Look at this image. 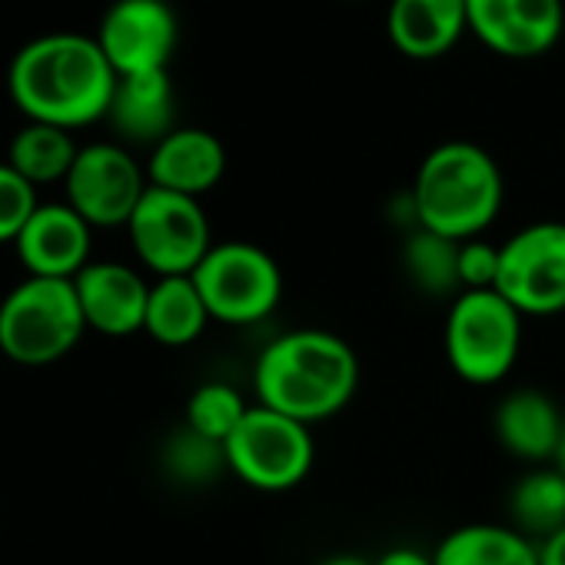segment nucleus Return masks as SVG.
<instances>
[{
  "label": "nucleus",
  "mask_w": 565,
  "mask_h": 565,
  "mask_svg": "<svg viewBox=\"0 0 565 565\" xmlns=\"http://www.w3.org/2000/svg\"><path fill=\"white\" fill-rule=\"evenodd\" d=\"M373 565H436V558H433V552L399 545V548H390L380 558H373Z\"/></svg>",
  "instance_id": "28"
},
{
  "label": "nucleus",
  "mask_w": 565,
  "mask_h": 565,
  "mask_svg": "<svg viewBox=\"0 0 565 565\" xmlns=\"http://www.w3.org/2000/svg\"><path fill=\"white\" fill-rule=\"evenodd\" d=\"M38 206V186L28 183L8 160L0 163V243H14Z\"/></svg>",
  "instance_id": "26"
},
{
  "label": "nucleus",
  "mask_w": 565,
  "mask_h": 565,
  "mask_svg": "<svg viewBox=\"0 0 565 565\" xmlns=\"http://www.w3.org/2000/svg\"><path fill=\"white\" fill-rule=\"evenodd\" d=\"M320 565H373V558H363V555H330Z\"/></svg>",
  "instance_id": "30"
},
{
  "label": "nucleus",
  "mask_w": 565,
  "mask_h": 565,
  "mask_svg": "<svg viewBox=\"0 0 565 565\" xmlns=\"http://www.w3.org/2000/svg\"><path fill=\"white\" fill-rule=\"evenodd\" d=\"M403 273L423 297L433 300H456L459 287V243L423 226L406 233L403 243Z\"/></svg>",
  "instance_id": "23"
},
{
  "label": "nucleus",
  "mask_w": 565,
  "mask_h": 565,
  "mask_svg": "<svg viewBox=\"0 0 565 565\" xmlns=\"http://www.w3.org/2000/svg\"><path fill=\"white\" fill-rule=\"evenodd\" d=\"M409 200L416 226L466 243L495 223L505 183L489 150L469 140H449L423 157Z\"/></svg>",
  "instance_id": "3"
},
{
  "label": "nucleus",
  "mask_w": 565,
  "mask_h": 565,
  "mask_svg": "<svg viewBox=\"0 0 565 565\" xmlns=\"http://www.w3.org/2000/svg\"><path fill=\"white\" fill-rule=\"evenodd\" d=\"M177 38L170 0H114L97 31V44L117 77L167 71Z\"/></svg>",
  "instance_id": "11"
},
{
  "label": "nucleus",
  "mask_w": 565,
  "mask_h": 565,
  "mask_svg": "<svg viewBox=\"0 0 565 565\" xmlns=\"http://www.w3.org/2000/svg\"><path fill=\"white\" fill-rule=\"evenodd\" d=\"M535 548H539V565H565V525L545 535L542 542H535Z\"/></svg>",
  "instance_id": "29"
},
{
  "label": "nucleus",
  "mask_w": 565,
  "mask_h": 565,
  "mask_svg": "<svg viewBox=\"0 0 565 565\" xmlns=\"http://www.w3.org/2000/svg\"><path fill=\"white\" fill-rule=\"evenodd\" d=\"M499 266H502V246H495L482 236L459 243V287H462V294L495 290Z\"/></svg>",
  "instance_id": "27"
},
{
  "label": "nucleus",
  "mask_w": 565,
  "mask_h": 565,
  "mask_svg": "<svg viewBox=\"0 0 565 565\" xmlns=\"http://www.w3.org/2000/svg\"><path fill=\"white\" fill-rule=\"evenodd\" d=\"M160 462H163V472H167L173 482L190 486V489L210 486V482H216L223 472H230L223 443L200 436V433L190 429L186 423L167 436V443H163V449H160Z\"/></svg>",
  "instance_id": "24"
},
{
  "label": "nucleus",
  "mask_w": 565,
  "mask_h": 565,
  "mask_svg": "<svg viewBox=\"0 0 565 565\" xmlns=\"http://www.w3.org/2000/svg\"><path fill=\"white\" fill-rule=\"evenodd\" d=\"M134 253L143 269L160 276H190L213 246L206 210L196 196L147 186L127 223Z\"/></svg>",
  "instance_id": "8"
},
{
  "label": "nucleus",
  "mask_w": 565,
  "mask_h": 565,
  "mask_svg": "<svg viewBox=\"0 0 565 565\" xmlns=\"http://www.w3.org/2000/svg\"><path fill=\"white\" fill-rule=\"evenodd\" d=\"M555 469L565 476V429H562V443H558V452H555Z\"/></svg>",
  "instance_id": "31"
},
{
  "label": "nucleus",
  "mask_w": 565,
  "mask_h": 565,
  "mask_svg": "<svg viewBox=\"0 0 565 565\" xmlns=\"http://www.w3.org/2000/svg\"><path fill=\"white\" fill-rule=\"evenodd\" d=\"M87 333L74 279L28 276L0 300V353L21 366L64 360Z\"/></svg>",
  "instance_id": "4"
},
{
  "label": "nucleus",
  "mask_w": 565,
  "mask_h": 565,
  "mask_svg": "<svg viewBox=\"0 0 565 565\" xmlns=\"http://www.w3.org/2000/svg\"><path fill=\"white\" fill-rule=\"evenodd\" d=\"M213 323L193 276H160L150 282L143 333L170 350L190 347Z\"/></svg>",
  "instance_id": "19"
},
{
  "label": "nucleus",
  "mask_w": 565,
  "mask_h": 565,
  "mask_svg": "<svg viewBox=\"0 0 565 565\" xmlns=\"http://www.w3.org/2000/svg\"><path fill=\"white\" fill-rule=\"evenodd\" d=\"M253 390L259 406L317 426L353 403L360 390V356L330 330H290L269 340L256 356Z\"/></svg>",
  "instance_id": "2"
},
{
  "label": "nucleus",
  "mask_w": 565,
  "mask_h": 565,
  "mask_svg": "<svg viewBox=\"0 0 565 565\" xmlns=\"http://www.w3.org/2000/svg\"><path fill=\"white\" fill-rule=\"evenodd\" d=\"M74 290L87 330H97L104 337L143 333L150 282L140 269L117 259H90L74 276Z\"/></svg>",
  "instance_id": "13"
},
{
  "label": "nucleus",
  "mask_w": 565,
  "mask_h": 565,
  "mask_svg": "<svg viewBox=\"0 0 565 565\" xmlns=\"http://www.w3.org/2000/svg\"><path fill=\"white\" fill-rule=\"evenodd\" d=\"M147 186H150L147 167H140L137 157L120 143L81 147V153L64 180L67 203L94 230H114V226L127 230Z\"/></svg>",
  "instance_id": "10"
},
{
  "label": "nucleus",
  "mask_w": 565,
  "mask_h": 565,
  "mask_svg": "<svg viewBox=\"0 0 565 565\" xmlns=\"http://www.w3.org/2000/svg\"><path fill=\"white\" fill-rule=\"evenodd\" d=\"M469 31L502 57H539L565 28L562 0H466Z\"/></svg>",
  "instance_id": "12"
},
{
  "label": "nucleus",
  "mask_w": 565,
  "mask_h": 565,
  "mask_svg": "<svg viewBox=\"0 0 565 565\" xmlns=\"http://www.w3.org/2000/svg\"><path fill=\"white\" fill-rule=\"evenodd\" d=\"M81 147L71 130L51 127V124H31L21 127L8 147V163L34 186L44 183H64Z\"/></svg>",
  "instance_id": "22"
},
{
  "label": "nucleus",
  "mask_w": 565,
  "mask_h": 565,
  "mask_svg": "<svg viewBox=\"0 0 565 565\" xmlns=\"http://www.w3.org/2000/svg\"><path fill=\"white\" fill-rule=\"evenodd\" d=\"M509 525L532 542L565 525V476L548 466H532L509 492Z\"/></svg>",
  "instance_id": "21"
},
{
  "label": "nucleus",
  "mask_w": 565,
  "mask_h": 565,
  "mask_svg": "<svg viewBox=\"0 0 565 565\" xmlns=\"http://www.w3.org/2000/svg\"><path fill=\"white\" fill-rule=\"evenodd\" d=\"M8 90L31 124H51L74 134L107 117L117 74L97 38L47 34L14 54Z\"/></svg>",
  "instance_id": "1"
},
{
  "label": "nucleus",
  "mask_w": 565,
  "mask_h": 565,
  "mask_svg": "<svg viewBox=\"0 0 565 565\" xmlns=\"http://www.w3.org/2000/svg\"><path fill=\"white\" fill-rule=\"evenodd\" d=\"M226 173V150L216 134L203 127H177L167 134L147 160L150 186L173 190L183 196L210 193Z\"/></svg>",
  "instance_id": "15"
},
{
  "label": "nucleus",
  "mask_w": 565,
  "mask_h": 565,
  "mask_svg": "<svg viewBox=\"0 0 565 565\" xmlns=\"http://www.w3.org/2000/svg\"><path fill=\"white\" fill-rule=\"evenodd\" d=\"M502 246L495 294L522 317L565 313V223L539 220Z\"/></svg>",
  "instance_id": "9"
},
{
  "label": "nucleus",
  "mask_w": 565,
  "mask_h": 565,
  "mask_svg": "<svg viewBox=\"0 0 565 565\" xmlns=\"http://www.w3.org/2000/svg\"><path fill=\"white\" fill-rule=\"evenodd\" d=\"M466 31V0H393L386 14L390 44L413 61L449 54Z\"/></svg>",
  "instance_id": "17"
},
{
  "label": "nucleus",
  "mask_w": 565,
  "mask_h": 565,
  "mask_svg": "<svg viewBox=\"0 0 565 565\" xmlns=\"http://www.w3.org/2000/svg\"><path fill=\"white\" fill-rule=\"evenodd\" d=\"M216 323L253 327L276 313L282 300V269L249 239L213 243L203 263L190 273Z\"/></svg>",
  "instance_id": "7"
},
{
  "label": "nucleus",
  "mask_w": 565,
  "mask_h": 565,
  "mask_svg": "<svg viewBox=\"0 0 565 565\" xmlns=\"http://www.w3.org/2000/svg\"><path fill=\"white\" fill-rule=\"evenodd\" d=\"M90 239L94 226L64 200L41 203L14 239V246L28 276L74 279L90 263Z\"/></svg>",
  "instance_id": "14"
},
{
  "label": "nucleus",
  "mask_w": 565,
  "mask_h": 565,
  "mask_svg": "<svg viewBox=\"0 0 565 565\" xmlns=\"http://www.w3.org/2000/svg\"><path fill=\"white\" fill-rule=\"evenodd\" d=\"M230 472L256 492H290L317 462L313 426L253 403L223 443Z\"/></svg>",
  "instance_id": "6"
},
{
  "label": "nucleus",
  "mask_w": 565,
  "mask_h": 565,
  "mask_svg": "<svg viewBox=\"0 0 565 565\" xmlns=\"http://www.w3.org/2000/svg\"><path fill=\"white\" fill-rule=\"evenodd\" d=\"M522 313L495 290H469L449 303L443 350L452 373L469 386L502 383L522 350Z\"/></svg>",
  "instance_id": "5"
},
{
  "label": "nucleus",
  "mask_w": 565,
  "mask_h": 565,
  "mask_svg": "<svg viewBox=\"0 0 565 565\" xmlns=\"http://www.w3.org/2000/svg\"><path fill=\"white\" fill-rule=\"evenodd\" d=\"M249 406L253 403H246L236 386H230V383H203L186 399V426L196 429L206 439L226 443Z\"/></svg>",
  "instance_id": "25"
},
{
  "label": "nucleus",
  "mask_w": 565,
  "mask_h": 565,
  "mask_svg": "<svg viewBox=\"0 0 565 565\" xmlns=\"http://www.w3.org/2000/svg\"><path fill=\"white\" fill-rule=\"evenodd\" d=\"M107 120L127 143L157 147L167 134L177 130V100L167 71L117 77V90L107 110Z\"/></svg>",
  "instance_id": "18"
},
{
  "label": "nucleus",
  "mask_w": 565,
  "mask_h": 565,
  "mask_svg": "<svg viewBox=\"0 0 565 565\" xmlns=\"http://www.w3.org/2000/svg\"><path fill=\"white\" fill-rule=\"evenodd\" d=\"M436 565H539L532 539L502 522H469L452 529L436 548Z\"/></svg>",
  "instance_id": "20"
},
{
  "label": "nucleus",
  "mask_w": 565,
  "mask_h": 565,
  "mask_svg": "<svg viewBox=\"0 0 565 565\" xmlns=\"http://www.w3.org/2000/svg\"><path fill=\"white\" fill-rule=\"evenodd\" d=\"M565 416L555 406V399L542 390H512L502 396V403L492 413V433L495 443L529 462V466H548L555 462L558 443H562Z\"/></svg>",
  "instance_id": "16"
}]
</instances>
